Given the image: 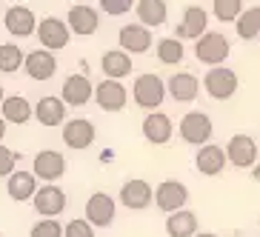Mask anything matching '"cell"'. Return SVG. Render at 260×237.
Returning a JSON list of instances; mask_svg holds the SVG:
<instances>
[{"instance_id": "ffe728a7", "label": "cell", "mask_w": 260, "mask_h": 237, "mask_svg": "<svg viewBox=\"0 0 260 237\" xmlns=\"http://www.w3.org/2000/svg\"><path fill=\"white\" fill-rule=\"evenodd\" d=\"M35 209L46 220L54 217V214H60L66 209V194H63V189H57V186H43V189H38V194H35Z\"/></svg>"}, {"instance_id": "9a60e30c", "label": "cell", "mask_w": 260, "mask_h": 237, "mask_svg": "<svg viewBox=\"0 0 260 237\" xmlns=\"http://www.w3.org/2000/svg\"><path fill=\"white\" fill-rule=\"evenodd\" d=\"M94 97V86L86 75H69L63 83V103L66 106H86Z\"/></svg>"}, {"instance_id": "5bb4252c", "label": "cell", "mask_w": 260, "mask_h": 237, "mask_svg": "<svg viewBox=\"0 0 260 237\" xmlns=\"http://www.w3.org/2000/svg\"><path fill=\"white\" fill-rule=\"evenodd\" d=\"M226 163H229L226 149H220L217 143L203 146V149H198V154H194V166H198L200 175H206V177L220 175L223 168H226Z\"/></svg>"}, {"instance_id": "8fae6325", "label": "cell", "mask_w": 260, "mask_h": 237, "mask_svg": "<svg viewBox=\"0 0 260 237\" xmlns=\"http://www.w3.org/2000/svg\"><path fill=\"white\" fill-rule=\"evenodd\" d=\"M94 100H98V106L103 112H120L126 106V100H129V92H126V86L120 80H103V83L94 86Z\"/></svg>"}, {"instance_id": "ba28073f", "label": "cell", "mask_w": 260, "mask_h": 237, "mask_svg": "<svg viewBox=\"0 0 260 237\" xmlns=\"http://www.w3.org/2000/svg\"><path fill=\"white\" fill-rule=\"evenodd\" d=\"M206 26H209L206 9H200V6H186L183 20L175 26V38H177V40H194V43H198V40L206 35Z\"/></svg>"}, {"instance_id": "d6a6232c", "label": "cell", "mask_w": 260, "mask_h": 237, "mask_svg": "<svg viewBox=\"0 0 260 237\" xmlns=\"http://www.w3.org/2000/svg\"><path fill=\"white\" fill-rule=\"evenodd\" d=\"M63 226L54 217H49V220H38L35 226H31V237H63Z\"/></svg>"}, {"instance_id": "4316f807", "label": "cell", "mask_w": 260, "mask_h": 237, "mask_svg": "<svg viewBox=\"0 0 260 237\" xmlns=\"http://www.w3.org/2000/svg\"><path fill=\"white\" fill-rule=\"evenodd\" d=\"M9 197L17 200V203H23V200H35L38 194V183H35V175L29 172H15V175L9 177Z\"/></svg>"}, {"instance_id": "f35d334b", "label": "cell", "mask_w": 260, "mask_h": 237, "mask_svg": "<svg viewBox=\"0 0 260 237\" xmlns=\"http://www.w3.org/2000/svg\"><path fill=\"white\" fill-rule=\"evenodd\" d=\"M3 100H6V94H3V86H0V106H3Z\"/></svg>"}, {"instance_id": "2e32d148", "label": "cell", "mask_w": 260, "mask_h": 237, "mask_svg": "<svg viewBox=\"0 0 260 237\" xmlns=\"http://www.w3.org/2000/svg\"><path fill=\"white\" fill-rule=\"evenodd\" d=\"M172 131H175L172 117L163 115V112H149V115L143 117V138L149 140V143H154V146L169 143V140H172Z\"/></svg>"}, {"instance_id": "277c9868", "label": "cell", "mask_w": 260, "mask_h": 237, "mask_svg": "<svg viewBox=\"0 0 260 237\" xmlns=\"http://www.w3.org/2000/svg\"><path fill=\"white\" fill-rule=\"evenodd\" d=\"M203 89L212 100H229L237 92V72L229 66H214L203 75Z\"/></svg>"}, {"instance_id": "8992f818", "label": "cell", "mask_w": 260, "mask_h": 237, "mask_svg": "<svg viewBox=\"0 0 260 237\" xmlns=\"http://www.w3.org/2000/svg\"><path fill=\"white\" fill-rule=\"evenodd\" d=\"M226 157L237 168H252L257 163V143L252 134H232L226 143Z\"/></svg>"}, {"instance_id": "7a4b0ae2", "label": "cell", "mask_w": 260, "mask_h": 237, "mask_svg": "<svg viewBox=\"0 0 260 237\" xmlns=\"http://www.w3.org/2000/svg\"><path fill=\"white\" fill-rule=\"evenodd\" d=\"M177 131H180L183 143H191V146H198V149H203V146H209V140H212L214 126H212V117H209L206 112H189V115H183Z\"/></svg>"}, {"instance_id": "cb8c5ba5", "label": "cell", "mask_w": 260, "mask_h": 237, "mask_svg": "<svg viewBox=\"0 0 260 237\" xmlns=\"http://www.w3.org/2000/svg\"><path fill=\"white\" fill-rule=\"evenodd\" d=\"M100 66H103V75H109V80H120V77L132 75V57L123 49H109Z\"/></svg>"}, {"instance_id": "e0dca14e", "label": "cell", "mask_w": 260, "mask_h": 237, "mask_svg": "<svg viewBox=\"0 0 260 237\" xmlns=\"http://www.w3.org/2000/svg\"><path fill=\"white\" fill-rule=\"evenodd\" d=\"M166 92H169V97L177 100V103H191L200 92V80L191 75V72H177V75L169 77Z\"/></svg>"}, {"instance_id": "1f68e13d", "label": "cell", "mask_w": 260, "mask_h": 237, "mask_svg": "<svg viewBox=\"0 0 260 237\" xmlns=\"http://www.w3.org/2000/svg\"><path fill=\"white\" fill-rule=\"evenodd\" d=\"M20 66H26L23 49H17L15 43H3L0 46V72H17Z\"/></svg>"}, {"instance_id": "30bf717a", "label": "cell", "mask_w": 260, "mask_h": 237, "mask_svg": "<svg viewBox=\"0 0 260 237\" xmlns=\"http://www.w3.org/2000/svg\"><path fill=\"white\" fill-rule=\"evenodd\" d=\"M117 43H120V49L126 54H143L152 49V31L146 29V26L140 23H129V26H120V31H117Z\"/></svg>"}, {"instance_id": "d6986e66", "label": "cell", "mask_w": 260, "mask_h": 237, "mask_svg": "<svg viewBox=\"0 0 260 237\" xmlns=\"http://www.w3.org/2000/svg\"><path fill=\"white\" fill-rule=\"evenodd\" d=\"M63 172H66V160H63L60 152H52V149H46V152H38L35 154V175L40 177V180H57V177H63Z\"/></svg>"}, {"instance_id": "f1b7e54d", "label": "cell", "mask_w": 260, "mask_h": 237, "mask_svg": "<svg viewBox=\"0 0 260 237\" xmlns=\"http://www.w3.org/2000/svg\"><path fill=\"white\" fill-rule=\"evenodd\" d=\"M29 117H31V106H29V100H26V97L15 94V97L3 100V120H6V123H17V126H23Z\"/></svg>"}, {"instance_id": "9c48e42d", "label": "cell", "mask_w": 260, "mask_h": 237, "mask_svg": "<svg viewBox=\"0 0 260 237\" xmlns=\"http://www.w3.org/2000/svg\"><path fill=\"white\" fill-rule=\"evenodd\" d=\"M154 200V191L152 186L146 183V180H140V177H135V180H126L120 189V203L129 212H143V209L152 206Z\"/></svg>"}, {"instance_id": "e575fe53", "label": "cell", "mask_w": 260, "mask_h": 237, "mask_svg": "<svg viewBox=\"0 0 260 237\" xmlns=\"http://www.w3.org/2000/svg\"><path fill=\"white\" fill-rule=\"evenodd\" d=\"M132 6H138V3H135V0H100V9H103L106 15H112V17L132 12Z\"/></svg>"}, {"instance_id": "74e56055", "label": "cell", "mask_w": 260, "mask_h": 237, "mask_svg": "<svg viewBox=\"0 0 260 237\" xmlns=\"http://www.w3.org/2000/svg\"><path fill=\"white\" fill-rule=\"evenodd\" d=\"M194 237H217V234H212V231H198Z\"/></svg>"}, {"instance_id": "f546056e", "label": "cell", "mask_w": 260, "mask_h": 237, "mask_svg": "<svg viewBox=\"0 0 260 237\" xmlns=\"http://www.w3.org/2000/svg\"><path fill=\"white\" fill-rule=\"evenodd\" d=\"M235 29H237V38H240V40L260 38V6L246 9L243 15H240V20L235 23Z\"/></svg>"}, {"instance_id": "6da1fadb", "label": "cell", "mask_w": 260, "mask_h": 237, "mask_svg": "<svg viewBox=\"0 0 260 237\" xmlns=\"http://www.w3.org/2000/svg\"><path fill=\"white\" fill-rule=\"evenodd\" d=\"M132 97H135V103L140 109L157 112V106L166 100V83L157 75H138L135 86H132Z\"/></svg>"}, {"instance_id": "d4e9b609", "label": "cell", "mask_w": 260, "mask_h": 237, "mask_svg": "<svg viewBox=\"0 0 260 237\" xmlns=\"http://www.w3.org/2000/svg\"><path fill=\"white\" fill-rule=\"evenodd\" d=\"M166 234L169 237H194L198 234V214L183 209L166 217Z\"/></svg>"}, {"instance_id": "d590c367", "label": "cell", "mask_w": 260, "mask_h": 237, "mask_svg": "<svg viewBox=\"0 0 260 237\" xmlns=\"http://www.w3.org/2000/svg\"><path fill=\"white\" fill-rule=\"evenodd\" d=\"M15 152L12 149H6V146H0V177H12L15 175Z\"/></svg>"}, {"instance_id": "83f0119b", "label": "cell", "mask_w": 260, "mask_h": 237, "mask_svg": "<svg viewBox=\"0 0 260 237\" xmlns=\"http://www.w3.org/2000/svg\"><path fill=\"white\" fill-rule=\"evenodd\" d=\"M154 54H157V60H160L163 66H177V63H183V57H186L183 40H177V38H163V40H157Z\"/></svg>"}, {"instance_id": "44dd1931", "label": "cell", "mask_w": 260, "mask_h": 237, "mask_svg": "<svg viewBox=\"0 0 260 237\" xmlns=\"http://www.w3.org/2000/svg\"><path fill=\"white\" fill-rule=\"evenodd\" d=\"M135 12H138V23L146 26V29H157V26L166 23L169 17L166 0H138Z\"/></svg>"}, {"instance_id": "603a6c76", "label": "cell", "mask_w": 260, "mask_h": 237, "mask_svg": "<svg viewBox=\"0 0 260 237\" xmlns=\"http://www.w3.org/2000/svg\"><path fill=\"white\" fill-rule=\"evenodd\" d=\"M98 26H100V17L92 6H72L69 9V29L75 31V35L89 38V35L98 31Z\"/></svg>"}, {"instance_id": "ac0fdd59", "label": "cell", "mask_w": 260, "mask_h": 237, "mask_svg": "<svg viewBox=\"0 0 260 237\" xmlns=\"http://www.w3.org/2000/svg\"><path fill=\"white\" fill-rule=\"evenodd\" d=\"M63 140L69 149H89L94 143V123L86 120V117H77V120H69L63 126Z\"/></svg>"}, {"instance_id": "8d00e7d4", "label": "cell", "mask_w": 260, "mask_h": 237, "mask_svg": "<svg viewBox=\"0 0 260 237\" xmlns=\"http://www.w3.org/2000/svg\"><path fill=\"white\" fill-rule=\"evenodd\" d=\"M3 134H6V120H3V115H0V140H3Z\"/></svg>"}, {"instance_id": "3957f363", "label": "cell", "mask_w": 260, "mask_h": 237, "mask_svg": "<svg viewBox=\"0 0 260 237\" xmlns=\"http://www.w3.org/2000/svg\"><path fill=\"white\" fill-rule=\"evenodd\" d=\"M232 46L229 40L223 38L220 31H206L203 38L194 43V57H198L200 63H206V66H223L226 63V57H229Z\"/></svg>"}, {"instance_id": "4fadbf2b", "label": "cell", "mask_w": 260, "mask_h": 237, "mask_svg": "<svg viewBox=\"0 0 260 237\" xmlns=\"http://www.w3.org/2000/svg\"><path fill=\"white\" fill-rule=\"evenodd\" d=\"M3 23H6V31L15 35V38H29V35L38 31V17L26 6H12L3 17Z\"/></svg>"}, {"instance_id": "4dcf8cb0", "label": "cell", "mask_w": 260, "mask_h": 237, "mask_svg": "<svg viewBox=\"0 0 260 237\" xmlns=\"http://www.w3.org/2000/svg\"><path fill=\"white\" fill-rule=\"evenodd\" d=\"M212 12L220 23H237L246 9H243V0H214Z\"/></svg>"}, {"instance_id": "5b68a950", "label": "cell", "mask_w": 260, "mask_h": 237, "mask_svg": "<svg viewBox=\"0 0 260 237\" xmlns=\"http://www.w3.org/2000/svg\"><path fill=\"white\" fill-rule=\"evenodd\" d=\"M186 203H189V189H186L180 180H163L157 189H154V206L160 212H183Z\"/></svg>"}, {"instance_id": "7c38bea8", "label": "cell", "mask_w": 260, "mask_h": 237, "mask_svg": "<svg viewBox=\"0 0 260 237\" xmlns=\"http://www.w3.org/2000/svg\"><path fill=\"white\" fill-rule=\"evenodd\" d=\"M86 220L92 226H112L115 220V200L109 197L106 191H94L92 197L86 200Z\"/></svg>"}, {"instance_id": "484cf974", "label": "cell", "mask_w": 260, "mask_h": 237, "mask_svg": "<svg viewBox=\"0 0 260 237\" xmlns=\"http://www.w3.org/2000/svg\"><path fill=\"white\" fill-rule=\"evenodd\" d=\"M35 115L43 126H60L66 120V103L60 97H40V103L35 106Z\"/></svg>"}, {"instance_id": "836d02e7", "label": "cell", "mask_w": 260, "mask_h": 237, "mask_svg": "<svg viewBox=\"0 0 260 237\" xmlns=\"http://www.w3.org/2000/svg\"><path fill=\"white\" fill-rule=\"evenodd\" d=\"M63 237H94V226L89 220H69Z\"/></svg>"}, {"instance_id": "52a82bcc", "label": "cell", "mask_w": 260, "mask_h": 237, "mask_svg": "<svg viewBox=\"0 0 260 237\" xmlns=\"http://www.w3.org/2000/svg\"><path fill=\"white\" fill-rule=\"evenodd\" d=\"M69 23H63L60 17H43L38 26V38H40V46L46 52H57V49H66L69 46Z\"/></svg>"}, {"instance_id": "7402d4cb", "label": "cell", "mask_w": 260, "mask_h": 237, "mask_svg": "<svg viewBox=\"0 0 260 237\" xmlns=\"http://www.w3.org/2000/svg\"><path fill=\"white\" fill-rule=\"evenodd\" d=\"M57 72V60H54L52 52H29L26 54V75L31 80H49V77Z\"/></svg>"}]
</instances>
